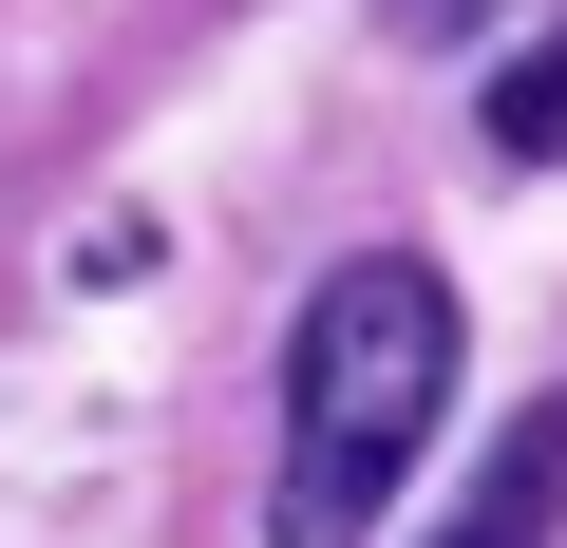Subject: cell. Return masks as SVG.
Listing matches in <instances>:
<instances>
[{"label": "cell", "mask_w": 567, "mask_h": 548, "mask_svg": "<svg viewBox=\"0 0 567 548\" xmlns=\"http://www.w3.org/2000/svg\"><path fill=\"white\" fill-rule=\"evenodd\" d=\"M454 285L416 246L322 265L303 341H284V473H265V548H379V510L416 492L435 416H454Z\"/></svg>", "instance_id": "6da1fadb"}, {"label": "cell", "mask_w": 567, "mask_h": 548, "mask_svg": "<svg viewBox=\"0 0 567 548\" xmlns=\"http://www.w3.org/2000/svg\"><path fill=\"white\" fill-rule=\"evenodd\" d=\"M548 529H567V397H548V416H511V435H492V473L454 492V529H416V548H548Z\"/></svg>", "instance_id": "7a4b0ae2"}, {"label": "cell", "mask_w": 567, "mask_h": 548, "mask_svg": "<svg viewBox=\"0 0 567 548\" xmlns=\"http://www.w3.org/2000/svg\"><path fill=\"white\" fill-rule=\"evenodd\" d=\"M473 133H492V152H511V170H567V39H548V58H511V76H492V114H473Z\"/></svg>", "instance_id": "3957f363"}, {"label": "cell", "mask_w": 567, "mask_h": 548, "mask_svg": "<svg viewBox=\"0 0 567 548\" xmlns=\"http://www.w3.org/2000/svg\"><path fill=\"white\" fill-rule=\"evenodd\" d=\"M398 39H492V0H379Z\"/></svg>", "instance_id": "277c9868"}]
</instances>
